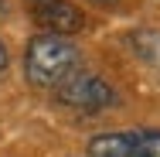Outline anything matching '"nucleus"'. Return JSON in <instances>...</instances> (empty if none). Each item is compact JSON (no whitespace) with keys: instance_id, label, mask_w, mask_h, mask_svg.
Masks as SVG:
<instances>
[{"instance_id":"f257e3e1","label":"nucleus","mask_w":160,"mask_h":157,"mask_svg":"<svg viewBox=\"0 0 160 157\" xmlns=\"http://www.w3.org/2000/svg\"><path fill=\"white\" fill-rule=\"evenodd\" d=\"M78 68H82V55H78V48L68 38L38 34L24 48V75L38 89H51L55 92L65 79L75 75Z\"/></svg>"},{"instance_id":"f03ea898","label":"nucleus","mask_w":160,"mask_h":157,"mask_svg":"<svg viewBox=\"0 0 160 157\" xmlns=\"http://www.w3.org/2000/svg\"><path fill=\"white\" fill-rule=\"evenodd\" d=\"M55 99L68 109H78V113H99V109H109L116 102V92L102 75L78 68L75 75H68L55 89Z\"/></svg>"},{"instance_id":"7ed1b4c3","label":"nucleus","mask_w":160,"mask_h":157,"mask_svg":"<svg viewBox=\"0 0 160 157\" xmlns=\"http://www.w3.org/2000/svg\"><path fill=\"white\" fill-rule=\"evenodd\" d=\"M92 157H160V130L99 133L89 140Z\"/></svg>"},{"instance_id":"20e7f679","label":"nucleus","mask_w":160,"mask_h":157,"mask_svg":"<svg viewBox=\"0 0 160 157\" xmlns=\"http://www.w3.org/2000/svg\"><path fill=\"white\" fill-rule=\"evenodd\" d=\"M28 14L38 28H44V34H78L85 28V14L72 3V0H28Z\"/></svg>"},{"instance_id":"39448f33","label":"nucleus","mask_w":160,"mask_h":157,"mask_svg":"<svg viewBox=\"0 0 160 157\" xmlns=\"http://www.w3.org/2000/svg\"><path fill=\"white\" fill-rule=\"evenodd\" d=\"M126 44H129V51L160 79V34L157 31H129Z\"/></svg>"},{"instance_id":"423d86ee","label":"nucleus","mask_w":160,"mask_h":157,"mask_svg":"<svg viewBox=\"0 0 160 157\" xmlns=\"http://www.w3.org/2000/svg\"><path fill=\"white\" fill-rule=\"evenodd\" d=\"M3 68H7V48L0 44V75H3Z\"/></svg>"},{"instance_id":"0eeeda50","label":"nucleus","mask_w":160,"mask_h":157,"mask_svg":"<svg viewBox=\"0 0 160 157\" xmlns=\"http://www.w3.org/2000/svg\"><path fill=\"white\" fill-rule=\"evenodd\" d=\"M3 7H7V0H0V14H3Z\"/></svg>"}]
</instances>
